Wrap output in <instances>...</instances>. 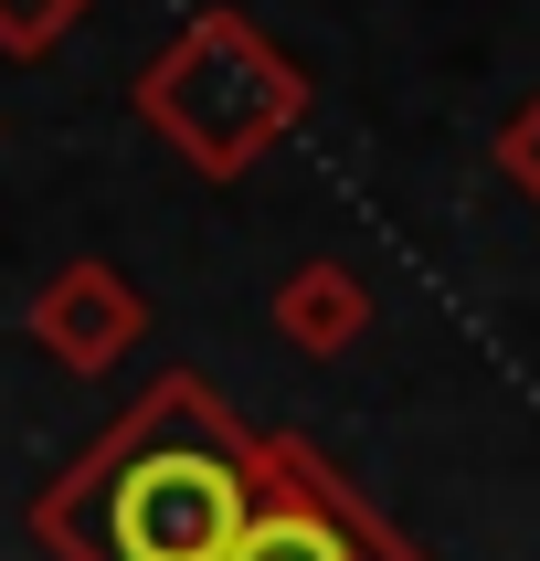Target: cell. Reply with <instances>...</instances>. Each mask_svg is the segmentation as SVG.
I'll return each instance as SVG.
<instances>
[{
	"label": "cell",
	"mask_w": 540,
	"mask_h": 561,
	"mask_svg": "<svg viewBox=\"0 0 540 561\" xmlns=\"http://www.w3.org/2000/svg\"><path fill=\"white\" fill-rule=\"evenodd\" d=\"M254 508L265 435L202 371H170L32 499V540L54 561H222Z\"/></svg>",
	"instance_id": "obj_1"
},
{
	"label": "cell",
	"mask_w": 540,
	"mask_h": 561,
	"mask_svg": "<svg viewBox=\"0 0 540 561\" xmlns=\"http://www.w3.org/2000/svg\"><path fill=\"white\" fill-rule=\"evenodd\" d=\"M138 127L181 159L191 181H244L265 149H286L308 127V75L286 43H265V22L244 11H191L127 85Z\"/></svg>",
	"instance_id": "obj_2"
},
{
	"label": "cell",
	"mask_w": 540,
	"mask_h": 561,
	"mask_svg": "<svg viewBox=\"0 0 540 561\" xmlns=\"http://www.w3.org/2000/svg\"><path fill=\"white\" fill-rule=\"evenodd\" d=\"M222 561H424L308 435H265V508Z\"/></svg>",
	"instance_id": "obj_3"
},
{
	"label": "cell",
	"mask_w": 540,
	"mask_h": 561,
	"mask_svg": "<svg viewBox=\"0 0 540 561\" xmlns=\"http://www.w3.org/2000/svg\"><path fill=\"white\" fill-rule=\"evenodd\" d=\"M22 329L43 350H54L74 381H106L127 360V350L149 340V297L117 276V265H95V254H74L64 276H43V297L22 308Z\"/></svg>",
	"instance_id": "obj_4"
},
{
	"label": "cell",
	"mask_w": 540,
	"mask_h": 561,
	"mask_svg": "<svg viewBox=\"0 0 540 561\" xmlns=\"http://www.w3.org/2000/svg\"><path fill=\"white\" fill-rule=\"evenodd\" d=\"M265 318H276L286 350H308V360H340L360 329H371V286L349 276L340 254H318V265H297V276L265 297Z\"/></svg>",
	"instance_id": "obj_5"
},
{
	"label": "cell",
	"mask_w": 540,
	"mask_h": 561,
	"mask_svg": "<svg viewBox=\"0 0 540 561\" xmlns=\"http://www.w3.org/2000/svg\"><path fill=\"white\" fill-rule=\"evenodd\" d=\"M74 22H85V0H0V54H11V64H43Z\"/></svg>",
	"instance_id": "obj_6"
},
{
	"label": "cell",
	"mask_w": 540,
	"mask_h": 561,
	"mask_svg": "<svg viewBox=\"0 0 540 561\" xmlns=\"http://www.w3.org/2000/svg\"><path fill=\"white\" fill-rule=\"evenodd\" d=\"M498 170H508V181H519V191L540 202V95H530V106H519V117L498 127Z\"/></svg>",
	"instance_id": "obj_7"
}]
</instances>
